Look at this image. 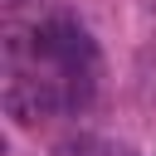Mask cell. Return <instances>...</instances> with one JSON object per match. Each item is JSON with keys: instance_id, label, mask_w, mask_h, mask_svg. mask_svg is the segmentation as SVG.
<instances>
[{"instance_id": "1", "label": "cell", "mask_w": 156, "mask_h": 156, "mask_svg": "<svg viewBox=\"0 0 156 156\" xmlns=\"http://www.w3.org/2000/svg\"><path fill=\"white\" fill-rule=\"evenodd\" d=\"M58 107H68L58 78H29V73H15V78L5 83V112H10L20 127H34L39 117H49V112H58Z\"/></svg>"}, {"instance_id": "2", "label": "cell", "mask_w": 156, "mask_h": 156, "mask_svg": "<svg viewBox=\"0 0 156 156\" xmlns=\"http://www.w3.org/2000/svg\"><path fill=\"white\" fill-rule=\"evenodd\" d=\"M5 5H24V0H5Z\"/></svg>"}]
</instances>
